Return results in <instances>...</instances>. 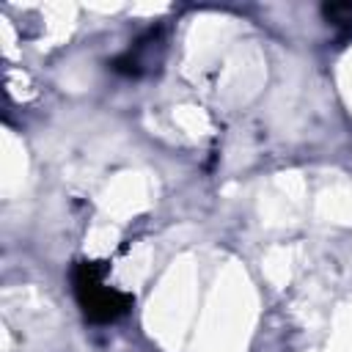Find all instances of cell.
<instances>
[{
  "label": "cell",
  "instance_id": "1",
  "mask_svg": "<svg viewBox=\"0 0 352 352\" xmlns=\"http://www.w3.org/2000/svg\"><path fill=\"white\" fill-rule=\"evenodd\" d=\"M74 294L91 322H113L129 308V297L104 286L102 270L96 264H80L74 270Z\"/></svg>",
  "mask_w": 352,
  "mask_h": 352
}]
</instances>
